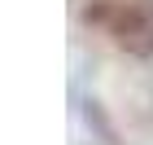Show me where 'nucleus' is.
I'll return each mask as SVG.
<instances>
[{
    "label": "nucleus",
    "instance_id": "nucleus-1",
    "mask_svg": "<svg viewBox=\"0 0 153 145\" xmlns=\"http://www.w3.org/2000/svg\"><path fill=\"white\" fill-rule=\"evenodd\" d=\"M83 22L101 26L131 57H153V0H92Z\"/></svg>",
    "mask_w": 153,
    "mask_h": 145
}]
</instances>
